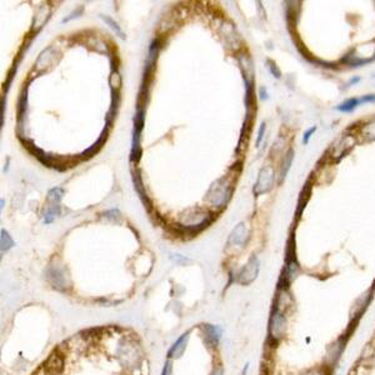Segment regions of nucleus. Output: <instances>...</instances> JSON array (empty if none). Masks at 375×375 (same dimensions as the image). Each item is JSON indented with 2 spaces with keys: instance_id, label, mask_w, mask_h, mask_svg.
Instances as JSON below:
<instances>
[{
  "instance_id": "39448f33",
  "label": "nucleus",
  "mask_w": 375,
  "mask_h": 375,
  "mask_svg": "<svg viewBox=\"0 0 375 375\" xmlns=\"http://www.w3.org/2000/svg\"><path fill=\"white\" fill-rule=\"evenodd\" d=\"M260 271V263L255 255L250 258L248 260L245 265L240 269L239 274H238L237 282L242 285H249L253 282H255V279L258 278Z\"/></svg>"
},
{
  "instance_id": "6ab92c4d",
  "label": "nucleus",
  "mask_w": 375,
  "mask_h": 375,
  "mask_svg": "<svg viewBox=\"0 0 375 375\" xmlns=\"http://www.w3.org/2000/svg\"><path fill=\"white\" fill-rule=\"evenodd\" d=\"M100 18H102V19L104 20L105 23H107L108 25L110 26V28H111L114 31H115L116 34H118L119 37L121 38V39H125L124 33H123V31H121L120 26L118 25V23H116V22H114V20L111 19V18H110V17H108V15H100Z\"/></svg>"
},
{
  "instance_id": "c85d7f7f",
  "label": "nucleus",
  "mask_w": 375,
  "mask_h": 375,
  "mask_svg": "<svg viewBox=\"0 0 375 375\" xmlns=\"http://www.w3.org/2000/svg\"><path fill=\"white\" fill-rule=\"evenodd\" d=\"M4 107H5V98L1 99V128L4 125Z\"/></svg>"
},
{
  "instance_id": "2eb2a0df",
  "label": "nucleus",
  "mask_w": 375,
  "mask_h": 375,
  "mask_svg": "<svg viewBox=\"0 0 375 375\" xmlns=\"http://www.w3.org/2000/svg\"><path fill=\"white\" fill-rule=\"evenodd\" d=\"M333 373L330 372L328 368H325L324 365H315V367L308 368V369L300 372L298 375H331Z\"/></svg>"
},
{
  "instance_id": "0eeeda50",
  "label": "nucleus",
  "mask_w": 375,
  "mask_h": 375,
  "mask_svg": "<svg viewBox=\"0 0 375 375\" xmlns=\"http://www.w3.org/2000/svg\"><path fill=\"white\" fill-rule=\"evenodd\" d=\"M189 331L181 334L176 340L173 343V345L170 347V349L168 350V359L173 360V359H179L183 356L184 352L186 350L188 347V343H189Z\"/></svg>"
},
{
  "instance_id": "9b49d317",
  "label": "nucleus",
  "mask_w": 375,
  "mask_h": 375,
  "mask_svg": "<svg viewBox=\"0 0 375 375\" xmlns=\"http://www.w3.org/2000/svg\"><path fill=\"white\" fill-rule=\"evenodd\" d=\"M248 238L249 235L245 225L243 223H240L239 225L233 230V233H231L230 238H229V243L233 244V245L244 246L246 244V242H248Z\"/></svg>"
},
{
  "instance_id": "6e6552de",
  "label": "nucleus",
  "mask_w": 375,
  "mask_h": 375,
  "mask_svg": "<svg viewBox=\"0 0 375 375\" xmlns=\"http://www.w3.org/2000/svg\"><path fill=\"white\" fill-rule=\"evenodd\" d=\"M203 330L206 344H208L209 347L217 348L218 344H219L220 339H221V335H223V329H221V327L213 324H205Z\"/></svg>"
},
{
  "instance_id": "c756f323",
  "label": "nucleus",
  "mask_w": 375,
  "mask_h": 375,
  "mask_svg": "<svg viewBox=\"0 0 375 375\" xmlns=\"http://www.w3.org/2000/svg\"><path fill=\"white\" fill-rule=\"evenodd\" d=\"M260 96H262V99H268V93H266V90L264 88L260 89Z\"/></svg>"
},
{
  "instance_id": "a211bd4d",
  "label": "nucleus",
  "mask_w": 375,
  "mask_h": 375,
  "mask_svg": "<svg viewBox=\"0 0 375 375\" xmlns=\"http://www.w3.org/2000/svg\"><path fill=\"white\" fill-rule=\"evenodd\" d=\"M59 213H60L59 204H53V205L50 206V209L46 212L45 217H44V223L45 224L53 223L54 220H55V218H57V215H59Z\"/></svg>"
},
{
  "instance_id": "b1692460",
  "label": "nucleus",
  "mask_w": 375,
  "mask_h": 375,
  "mask_svg": "<svg viewBox=\"0 0 375 375\" xmlns=\"http://www.w3.org/2000/svg\"><path fill=\"white\" fill-rule=\"evenodd\" d=\"M265 129H266V124L265 123H262V125H260V129H259V133H258L257 147H259L260 143H262L263 138H264V133H265Z\"/></svg>"
},
{
  "instance_id": "f257e3e1",
  "label": "nucleus",
  "mask_w": 375,
  "mask_h": 375,
  "mask_svg": "<svg viewBox=\"0 0 375 375\" xmlns=\"http://www.w3.org/2000/svg\"><path fill=\"white\" fill-rule=\"evenodd\" d=\"M288 329V316H287L284 310L275 307V309H274L273 313H271L270 319H269V340H270L273 344H279L280 341H283L287 338Z\"/></svg>"
},
{
  "instance_id": "423d86ee",
  "label": "nucleus",
  "mask_w": 375,
  "mask_h": 375,
  "mask_svg": "<svg viewBox=\"0 0 375 375\" xmlns=\"http://www.w3.org/2000/svg\"><path fill=\"white\" fill-rule=\"evenodd\" d=\"M274 184V173L271 168H263L259 174V179L254 188V194L259 195L263 193H268L273 188Z\"/></svg>"
},
{
  "instance_id": "bb28decb",
  "label": "nucleus",
  "mask_w": 375,
  "mask_h": 375,
  "mask_svg": "<svg viewBox=\"0 0 375 375\" xmlns=\"http://www.w3.org/2000/svg\"><path fill=\"white\" fill-rule=\"evenodd\" d=\"M82 12H83V6H82V8L78 9V10H76L75 13H71V14L69 15V17H66V18H65V19H63V23H66V22L71 20V19H73V18L79 17V14H82Z\"/></svg>"
},
{
  "instance_id": "4be33fe9",
  "label": "nucleus",
  "mask_w": 375,
  "mask_h": 375,
  "mask_svg": "<svg viewBox=\"0 0 375 375\" xmlns=\"http://www.w3.org/2000/svg\"><path fill=\"white\" fill-rule=\"evenodd\" d=\"M172 373H173V361L170 360V359H168V360L165 361V364H164L160 375H172Z\"/></svg>"
},
{
  "instance_id": "f03ea898",
  "label": "nucleus",
  "mask_w": 375,
  "mask_h": 375,
  "mask_svg": "<svg viewBox=\"0 0 375 375\" xmlns=\"http://www.w3.org/2000/svg\"><path fill=\"white\" fill-rule=\"evenodd\" d=\"M231 193H233L231 181L224 176V178L213 183L208 194H206L205 199L209 203H212L213 205L217 206V208H221V206H225V204L229 201Z\"/></svg>"
},
{
  "instance_id": "f8f14e48",
  "label": "nucleus",
  "mask_w": 375,
  "mask_h": 375,
  "mask_svg": "<svg viewBox=\"0 0 375 375\" xmlns=\"http://www.w3.org/2000/svg\"><path fill=\"white\" fill-rule=\"evenodd\" d=\"M107 134H108V132H107V129H105L104 132L102 133V135L99 136V139L96 140V143H94V144L91 145L90 148H88L85 152L82 153V158L88 159V158H91L93 155H95V153L99 152V149H100V148L103 147V144H104V141L107 140Z\"/></svg>"
},
{
  "instance_id": "ddd939ff",
  "label": "nucleus",
  "mask_w": 375,
  "mask_h": 375,
  "mask_svg": "<svg viewBox=\"0 0 375 375\" xmlns=\"http://www.w3.org/2000/svg\"><path fill=\"white\" fill-rule=\"evenodd\" d=\"M26 108H28V89H24L22 96L19 99V105H18V118H19V125L22 124V120L24 119L26 114Z\"/></svg>"
},
{
  "instance_id": "4468645a",
  "label": "nucleus",
  "mask_w": 375,
  "mask_h": 375,
  "mask_svg": "<svg viewBox=\"0 0 375 375\" xmlns=\"http://www.w3.org/2000/svg\"><path fill=\"white\" fill-rule=\"evenodd\" d=\"M0 248H1V253H6V251H9L10 249L13 248V246L15 245V243L14 240H13V238L9 235V233L6 230H1V233H0Z\"/></svg>"
},
{
  "instance_id": "20e7f679",
  "label": "nucleus",
  "mask_w": 375,
  "mask_h": 375,
  "mask_svg": "<svg viewBox=\"0 0 375 375\" xmlns=\"http://www.w3.org/2000/svg\"><path fill=\"white\" fill-rule=\"evenodd\" d=\"M46 278H48V282L50 283L51 287L57 290L64 291L70 287L68 274H65V269L58 264L49 265L48 270H46Z\"/></svg>"
},
{
  "instance_id": "9d476101",
  "label": "nucleus",
  "mask_w": 375,
  "mask_h": 375,
  "mask_svg": "<svg viewBox=\"0 0 375 375\" xmlns=\"http://www.w3.org/2000/svg\"><path fill=\"white\" fill-rule=\"evenodd\" d=\"M133 181H134V189H135V192L138 193L140 200L143 201L144 206H147L148 210H150V209H152V204H150L149 198H148L147 192H145L144 189V185H143V180H141L139 170H133Z\"/></svg>"
},
{
  "instance_id": "393cba45",
  "label": "nucleus",
  "mask_w": 375,
  "mask_h": 375,
  "mask_svg": "<svg viewBox=\"0 0 375 375\" xmlns=\"http://www.w3.org/2000/svg\"><path fill=\"white\" fill-rule=\"evenodd\" d=\"M315 130H316V127H313L304 134V138H303V143H304V144H308V143H309V140H310L311 138V134H313Z\"/></svg>"
},
{
  "instance_id": "412c9836",
  "label": "nucleus",
  "mask_w": 375,
  "mask_h": 375,
  "mask_svg": "<svg viewBox=\"0 0 375 375\" xmlns=\"http://www.w3.org/2000/svg\"><path fill=\"white\" fill-rule=\"evenodd\" d=\"M121 84V79L120 76H119L118 71H113L111 73V76H110V85H111V90H118L119 88H120Z\"/></svg>"
},
{
  "instance_id": "5701e85b",
  "label": "nucleus",
  "mask_w": 375,
  "mask_h": 375,
  "mask_svg": "<svg viewBox=\"0 0 375 375\" xmlns=\"http://www.w3.org/2000/svg\"><path fill=\"white\" fill-rule=\"evenodd\" d=\"M268 64H269L268 66H269V69H270L271 74H273V75L275 76V78H278V79H279L280 76H282V73H280V70H279V69H278L277 64H275V63H274V62H271V60H268Z\"/></svg>"
},
{
  "instance_id": "a878e982",
  "label": "nucleus",
  "mask_w": 375,
  "mask_h": 375,
  "mask_svg": "<svg viewBox=\"0 0 375 375\" xmlns=\"http://www.w3.org/2000/svg\"><path fill=\"white\" fill-rule=\"evenodd\" d=\"M359 103H375V94L364 95L363 98L359 99Z\"/></svg>"
},
{
  "instance_id": "cd10ccee",
  "label": "nucleus",
  "mask_w": 375,
  "mask_h": 375,
  "mask_svg": "<svg viewBox=\"0 0 375 375\" xmlns=\"http://www.w3.org/2000/svg\"><path fill=\"white\" fill-rule=\"evenodd\" d=\"M209 375H224V370L223 368H220V367H217L214 368V369L212 370V373Z\"/></svg>"
},
{
  "instance_id": "aec40b11",
  "label": "nucleus",
  "mask_w": 375,
  "mask_h": 375,
  "mask_svg": "<svg viewBox=\"0 0 375 375\" xmlns=\"http://www.w3.org/2000/svg\"><path fill=\"white\" fill-rule=\"evenodd\" d=\"M293 150H289L288 154L285 155V159L284 161H283V167H282V180L283 179L287 176V173L289 172V169H290V164L291 161H293Z\"/></svg>"
},
{
  "instance_id": "1a4fd4ad",
  "label": "nucleus",
  "mask_w": 375,
  "mask_h": 375,
  "mask_svg": "<svg viewBox=\"0 0 375 375\" xmlns=\"http://www.w3.org/2000/svg\"><path fill=\"white\" fill-rule=\"evenodd\" d=\"M370 299H372L370 291H367V293L361 294V295L359 296L358 299L355 300V303H354V305L352 307V311H350L352 319H356L358 316H360L364 311L367 310V308L369 307Z\"/></svg>"
},
{
  "instance_id": "7ed1b4c3",
  "label": "nucleus",
  "mask_w": 375,
  "mask_h": 375,
  "mask_svg": "<svg viewBox=\"0 0 375 375\" xmlns=\"http://www.w3.org/2000/svg\"><path fill=\"white\" fill-rule=\"evenodd\" d=\"M345 347H347V338L340 336V338L336 339L335 341H333V343L327 348L323 365H324L325 368H328L331 373L334 372V368L338 365L339 360H340L341 356H343Z\"/></svg>"
},
{
  "instance_id": "f3484780",
  "label": "nucleus",
  "mask_w": 375,
  "mask_h": 375,
  "mask_svg": "<svg viewBox=\"0 0 375 375\" xmlns=\"http://www.w3.org/2000/svg\"><path fill=\"white\" fill-rule=\"evenodd\" d=\"M358 104H359V99L352 98V99H348L347 102L341 103L336 109H338L339 111H343V113H349V111L355 109V108L358 107Z\"/></svg>"
},
{
  "instance_id": "dca6fc26",
  "label": "nucleus",
  "mask_w": 375,
  "mask_h": 375,
  "mask_svg": "<svg viewBox=\"0 0 375 375\" xmlns=\"http://www.w3.org/2000/svg\"><path fill=\"white\" fill-rule=\"evenodd\" d=\"M63 195H64V190L57 186V188H53V189L49 190L48 200L50 201L51 205L53 204H59V201L63 199Z\"/></svg>"
},
{
  "instance_id": "7c9ffc66",
  "label": "nucleus",
  "mask_w": 375,
  "mask_h": 375,
  "mask_svg": "<svg viewBox=\"0 0 375 375\" xmlns=\"http://www.w3.org/2000/svg\"><path fill=\"white\" fill-rule=\"evenodd\" d=\"M0 208H1V209L4 208V200H3V199H1V205H0Z\"/></svg>"
}]
</instances>
